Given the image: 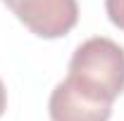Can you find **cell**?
I'll list each match as a JSON object with an SVG mask.
<instances>
[{
    "label": "cell",
    "mask_w": 124,
    "mask_h": 121,
    "mask_svg": "<svg viewBox=\"0 0 124 121\" xmlns=\"http://www.w3.org/2000/svg\"><path fill=\"white\" fill-rule=\"evenodd\" d=\"M64 81L93 102L112 105L124 93V47L105 36L84 40L69 60Z\"/></svg>",
    "instance_id": "6da1fadb"
},
{
    "label": "cell",
    "mask_w": 124,
    "mask_h": 121,
    "mask_svg": "<svg viewBox=\"0 0 124 121\" xmlns=\"http://www.w3.org/2000/svg\"><path fill=\"white\" fill-rule=\"evenodd\" d=\"M15 17L38 38H62L77 26V0H2Z\"/></svg>",
    "instance_id": "7a4b0ae2"
},
{
    "label": "cell",
    "mask_w": 124,
    "mask_h": 121,
    "mask_svg": "<svg viewBox=\"0 0 124 121\" xmlns=\"http://www.w3.org/2000/svg\"><path fill=\"white\" fill-rule=\"evenodd\" d=\"M48 114L53 121H110L112 105L93 102L79 90H74L67 81H62L50 93Z\"/></svg>",
    "instance_id": "3957f363"
},
{
    "label": "cell",
    "mask_w": 124,
    "mask_h": 121,
    "mask_svg": "<svg viewBox=\"0 0 124 121\" xmlns=\"http://www.w3.org/2000/svg\"><path fill=\"white\" fill-rule=\"evenodd\" d=\"M105 12L110 21L124 31V0H105Z\"/></svg>",
    "instance_id": "277c9868"
},
{
    "label": "cell",
    "mask_w": 124,
    "mask_h": 121,
    "mask_svg": "<svg viewBox=\"0 0 124 121\" xmlns=\"http://www.w3.org/2000/svg\"><path fill=\"white\" fill-rule=\"evenodd\" d=\"M5 107H7V93H5V83L0 81V116L5 114Z\"/></svg>",
    "instance_id": "5b68a950"
}]
</instances>
